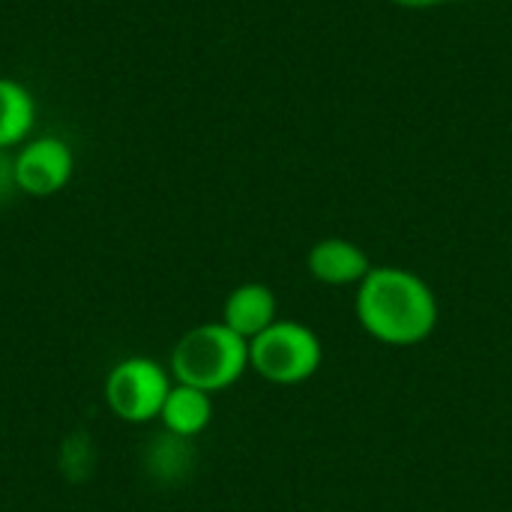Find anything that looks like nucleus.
<instances>
[{
  "instance_id": "f257e3e1",
  "label": "nucleus",
  "mask_w": 512,
  "mask_h": 512,
  "mask_svg": "<svg viewBox=\"0 0 512 512\" xmlns=\"http://www.w3.org/2000/svg\"><path fill=\"white\" fill-rule=\"evenodd\" d=\"M357 318L372 339L408 348L438 327V300L417 273L372 267L357 291Z\"/></svg>"
},
{
  "instance_id": "f03ea898",
  "label": "nucleus",
  "mask_w": 512,
  "mask_h": 512,
  "mask_svg": "<svg viewBox=\"0 0 512 512\" xmlns=\"http://www.w3.org/2000/svg\"><path fill=\"white\" fill-rule=\"evenodd\" d=\"M249 366V342L225 324H201L189 330L171 351L174 378L186 387L219 393L231 387Z\"/></svg>"
},
{
  "instance_id": "7ed1b4c3",
  "label": "nucleus",
  "mask_w": 512,
  "mask_h": 512,
  "mask_svg": "<svg viewBox=\"0 0 512 512\" xmlns=\"http://www.w3.org/2000/svg\"><path fill=\"white\" fill-rule=\"evenodd\" d=\"M321 360V339L297 321H276L249 342L252 369L273 384H300L321 369Z\"/></svg>"
},
{
  "instance_id": "20e7f679",
  "label": "nucleus",
  "mask_w": 512,
  "mask_h": 512,
  "mask_svg": "<svg viewBox=\"0 0 512 512\" xmlns=\"http://www.w3.org/2000/svg\"><path fill=\"white\" fill-rule=\"evenodd\" d=\"M168 393L171 384L165 369L147 357H129L105 378V402L126 423H147L159 417Z\"/></svg>"
},
{
  "instance_id": "39448f33",
  "label": "nucleus",
  "mask_w": 512,
  "mask_h": 512,
  "mask_svg": "<svg viewBox=\"0 0 512 512\" xmlns=\"http://www.w3.org/2000/svg\"><path fill=\"white\" fill-rule=\"evenodd\" d=\"M72 177V150L57 135H42L27 141L15 156L18 192L33 198H48L60 192Z\"/></svg>"
},
{
  "instance_id": "423d86ee",
  "label": "nucleus",
  "mask_w": 512,
  "mask_h": 512,
  "mask_svg": "<svg viewBox=\"0 0 512 512\" xmlns=\"http://www.w3.org/2000/svg\"><path fill=\"white\" fill-rule=\"evenodd\" d=\"M222 324L231 327L237 336L252 342L270 324H276V294L267 285L249 282L228 294L222 309Z\"/></svg>"
},
{
  "instance_id": "0eeeda50",
  "label": "nucleus",
  "mask_w": 512,
  "mask_h": 512,
  "mask_svg": "<svg viewBox=\"0 0 512 512\" xmlns=\"http://www.w3.org/2000/svg\"><path fill=\"white\" fill-rule=\"evenodd\" d=\"M195 462H198V453H195L192 441L180 438L174 432L153 435L150 444L144 447V456H141L144 474L159 486L186 483L195 471Z\"/></svg>"
},
{
  "instance_id": "6e6552de",
  "label": "nucleus",
  "mask_w": 512,
  "mask_h": 512,
  "mask_svg": "<svg viewBox=\"0 0 512 512\" xmlns=\"http://www.w3.org/2000/svg\"><path fill=\"white\" fill-rule=\"evenodd\" d=\"M369 258L360 246L330 237L312 246L309 252V273L324 285H354L369 276Z\"/></svg>"
},
{
  "instance_id": "1a4fd4ad",
  "label": "nucleus",
  "mask_w": 512,
  "mask_h": 512,
  "mask_svg": "<svg viewBox=\"0 0 512 512\" xmlns=\"http://www.w3.org/2000/svg\"><path fill=\"white\" fill-rule=\"evenodd\" d=\"M159 417L165 423V432H174L180 438H195L198 432L210 426V417H213L210 393L186 387V384L171 387Z\"/></svg>"
},
{
  "instance_id": "9d476101",
  "label": "nucleus",
  "mask_w": 512,
  "mask_h": 512,
  "mask_svg": "<svg viewBox=\"0 0 512 512\" xmlns=\"http://www.w3.org/2000/svg\"><path fill=\"white\" fill-rule=\"evenodd\" d=\"M36 120V102L30 90L12 78H0V150L24 141Z\"/></svg>"
},
{
  "instance_id": "9b49d317",
  "label": "nucleus",
  "mask_w": 512,
  "mask_h": 512,
  "mask_svg": "<svg viewBox=\"0 0 512 512\" xmlns=\"http://www.w3.org/2000/svg\"><path fill=\"white\" fill-rule=\"evenodd\" d=\"M57 465L63 480L69 483H84L90 480L93 468H96V450L90 444L87 432H72L69 438H63L60 453H57Z\"/></svg>"
},
{
  "instance_id": "f8f14e48",
  "label": "nucleus",
  "mask_w": 512,
  "mask_h": 512,
  "mask_svg": "<svg viewBox=\"0 0 512 512\" xmlns=\"http://www.w3.org/2000/svg\"><path fill=\"white\" fill-rule=\"evenodd\" d=\"M15 192H18V183H15V156H9L6 150H0V207L9 204Z\"/></svg>"
},
{
  "instance_id": "ddd939ff",
  "label": "nucleus",
  "mask_w": 512,
  "mask_h": 512,
  "mask_svg": "<svg viewBox=\"0 0 512 512\" xmlns=\"http://www.w3.org/2000/svg\"><path fill=\"white\" fill-rule=\"evenodd\" d=\"M393 3H402V6H435L441 0H393Z\"/></svg>"
}]
</instances>
